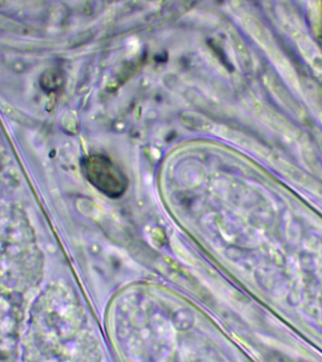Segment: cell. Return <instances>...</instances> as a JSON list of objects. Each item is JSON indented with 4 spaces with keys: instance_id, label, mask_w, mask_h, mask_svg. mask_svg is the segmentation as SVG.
<instances>
[{
    "instance_id": "obj_1",
    "label": "cell",
    "mask_w": 322,
    "mask_h": 362,
    "mask_svg": "<svg viewBox=\"0 0 322 362\" xmlns=\"http://www.w3.org/2000/svg\"><path fill=\"white\" fill-rule=\"evenodd\" d=\"M81 169L88 181L107 197H121L129 187L126 175L106 156H87L82 158Z\"/></svg>"
}]
</instances>
